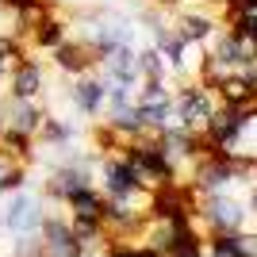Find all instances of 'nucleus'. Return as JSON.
<instances>
[{"label": "nucleus", "mask_w": 257, "mask_h": 257, "mask_svg": "<svg viewBox=\"0 0 257 257\" xmlns=\"http://www.w3.org/2000/svg\"><path fill=\"white\" fill-rule=\"evenodd\" d=\"M249 207L238 192H211L200 196L196 204V226L204 234H234V230H246Z\"/></svg>", "instance_id": "obj_1"}, {"label": "nucleus", "mask_w": 257, "mask_h": 257, "mask_svg": "<svg viewBox=\"0 0 257 257\" xmlns=\"http://www.w3.org/2000/svg\"><path fill=\"white\" fill-rule=\"evenodd\" d=\"M215 107H219V100H215V92L207 85H200V81H181V85L173 88V111H177V127L188 131V135H204L207 131V119L215 115Z\"/></svg>", "instance_id": "obj_2"}, {"label": "nucleus", "mask_w": 257, "mask_h": 257, "mask_svg": "<svg viewBox=\"0 0 257 257\" xmlns=\"http://www.w3.org/2000/svg\"><path fill=\"white\" fill-rule=\"evenodd\" d=\"M46 219V200L39 192H8L4 196V230L8 234H39Z\"/></svg>", "instance_id": "obj_3"}, {"label": "nucleus", "mask_w": 257, "mask_h": 257, "mask_svg": "<svg viewBox=\"0 0 257 257\" xmlns=\"http://www.w3.org/2000/svg\"><path fill=\"white\" fill-rule=\"evenodd\" d=\"M249 111H242V107H226L219 104L215 107V115L207 119V131L200 135V139L211 146V150H238L242 142H246V127H249Z\"/></svg>", "instance_id": "obj_4"}, {"label": "nucleus", "mask_w": 257, "mask_h": 257, "mask_svg": "<svg viewBox=\"0 0 257 257\" xmlns=\"http://www.w3.org/2000/svg\"><path fill=\"white\" fill-rule=\"evenodd\" d=\"M96 173H100V184H96V188L107 196V200H131V196L146 192V188H139L135 169L127 165L123 154H100V158H96Z\"/></svg>", "instance_id": "obj_5"}, {"label": "nucleus", "mask_w": 257, "mask_h": 257, "mask_svg": "<svg viewBox=\"0 0 257 257\" xmlns=\"http://www.w3.org/2000/svg\"><path fill=\"white\" fill-rule=\"evenodd\" d=\"M46 104L43 100H16V96H0V123L8 131H20L27 139H39V131L46 123Z\"/></svg>", "instance_id": "obj_6"}, {"label": "nucleus", "mask_w": 257, "mask_h": 257, "mask_svg": "<svg viewBox=\"0 0 257 257\" xmlns=\"http://www.w3.org/2000/svg\"><path fill=\"white\" fill-rule=\"evenodd\" d=\"M39 242H43V257H85L81 242L73 238L69 215L46 211V219H43V230H39Z\"/></svg>", "instance_id": "obj_7"}, {"label": "nucleus", "mask_w": 257, "mask_h": 257, "mask_svg": "<svg viewBox=\"0 0 257 257\" xmlns=\"http://www.w3.org/2000/svg\"><path fill=\"white\" fill-rule=\"evenodd\" d=\"M50 62H54V69L62 77H85V73H92L96 69V54H92V46L88 43H81L77 35H69V39H62V43L50 50Z\"/></svg>", "instance_id": "obj_8"}, {"label": "nucleus", "mask_w": 257, "mask_h": 257, "mask_svg": "<svg viewBox=\"0 0 257 257\" xmlns=\"http://www.w3.org/2000/svg\"><path fill=\"white\" fill-rule=\"evenodd\" d=\"M69 100H73L77 115L81 119H100L104 115V104H107V85L104 77L92 69L85 77H73V85H69Z\"/></svg>", "instance_id": "obj_9"}, {"label": "nucleus", "mask_w": 257, "mask_h": 257, "mask_svg": "<svg viewBox=\"0 0 257 257\" xmlns=\"http://www.w3.org/2000/svg\"><path fill=\"white\" fill-rule=\"evenodd\" d=\"M46 92V69L39 58H20V62L12 65V73H8V96L16 100H43Z\"/></svg>", "instance_id": "obj_10"}, {"label": "nucleus", "mask_w": 257, "mask_h": 257, "mask_svg": "<svg viewBox=\"0 0 257 257\" xmlns=\"http://www.w3.org/2000/svg\"><path fill=\"white\" fill-rule=\"evenodd\" d=\"M104 204L107 196L100 192L96 184H85V188H77L69 200H65V207H69V219H88V223H104Z\"/></svg>", "instance_id": "obj_11"}, {"label": "nucleus", "mask_w": 257, "mask_h": 257, "mask_svg": "<svg viewBox=\"0 0 257 257\" xmlns=\"http://www.w3.org/2000/svg\"><path fill=\"white\" fill-rule=\"evenodd\" d=\"M62 39H69V16H58V12H54L50 20H43L31 35H27V43H31L35 50H43V54H50Z\"/></svg>", "instance_id": "obj_12"}, {"label": "nucleus", "mask_w": 257, "mask_h": 257, "mask_svg": "<svg viewBox=\"0 0 257 257\" xmlns=\"http://www.w3.org/2000/svg\"><path fill=\"white\" fill-rule=\"evenodd\" d=\"M20 188H27V161L0 150V196L20 192Z\"/></svg>", "instance_id": "obj_13"}, {"label": "nucleus", "mask_w": 257, "mask_h": 257, "mask_svg": "<svg viewBox=\"0 0 257 257\" xmlns=\"http://www.w3.org/2000/svg\"><path fill=\"white\" fill-rule=\"evenodd\" d=\"M139 77L142 81H173V73H169V65H165L158 46H139Z\"/></svg>", "instance_id": "obj_14"}, {"label": "nucleus", "mask_w": 257, "mask_h": 257, "mask_svg": "<svg viewBox=\"0 0 257 257\" xmlns=\"http://www.w3.org/2000/svg\"><path fill=\"white\" fill-rule=\"evenodd\" d=\"M204 257H246L242 253V242H238V230L234 234H207Z\"/></svg>", "instance_id": "obj_15"}, {"label": "nucleus", "mask_w": 257, "mask_h": 257, "mask_svg": "<svg viewBox=\"0 0 257 257\" xmlns=\"http://www.w3.org/2000/svg\"><path fill=\"white\" fill-rule=\"evenodd\" d=\"M154 8H165V12H173V8H181V4H188V0H150Z\"/></svg>", "instance_id": "obj_16"}, {"label": "nucleus", "mask_w": 257, "mask_h": 257, "mask_svg": "<svg viewBox=\"0 0 257 257\" xmlns=\"http://www.w3.org/2000/svg\"><path fill=\"white\" fill-rule=\"evenodd\" d=\"M4 77H8V62H4V58H0V81H4Z\"/></svg>", "instance_id": "obj_17"}, {"label": "nucleus", "mask_w": 257, "mask_h": 257, "mask_svg": "<svg viewBox=\"0 0 257 257\" xmlns=\"http://www.w3.org/2000/svg\"><path fill=\"white\" fill-rule=\"evenodd\" d=\"M207 4H215V8L223 12V8H226V4H230V0H207Z\"/></svg>", "instance_id": "obj_18"}, {"label": "nucleus", "mask_w": 257, "mask_h": 257, "mask_svg": "<svg viewBox=\"0 0 257 257\" xmlns=\"http://www.w3.org/2000/svg\"><path fill=\"white\" fill-rule=\"evenodd\" d=\"M50 4H54V8H58V4H62V8H65V4H73V0H50Z\"/></svg>", "instance_id": "obj_19"}, {"label": "nucleus", "mask_w": 257, "mask_h": 257, "mask_svg": "<svg viewBox=\"0 0 257 257\" xmlns=\"http://www.w3.org/2000/svg\"><path fill=\"white\" fill-rule=\"evenodd\" d=\"M12 4H16V0H0V8H4V12H8V8H12Z\"/></svg>", "instance_id": "obj_20"}]
</instances>
